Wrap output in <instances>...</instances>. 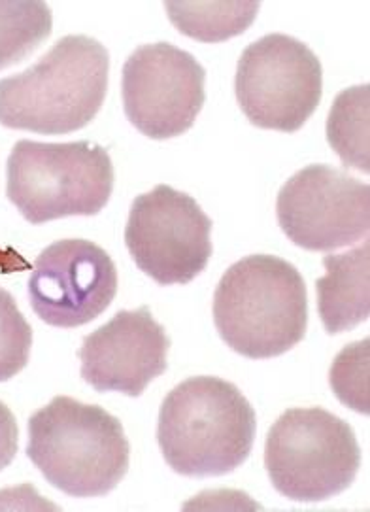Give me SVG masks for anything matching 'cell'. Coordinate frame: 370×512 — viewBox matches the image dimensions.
Segmentation results:
<instances>
[{"instance_id":"cell-1","label":"cell","mask_w":370,"mask_h":512,"mask_svg":"<svg viewBox=\"0 0 370 512\" xmlns=\"http://www.w3.org/2000/svg\"><path fill=\"white\" fill-rule=\"evenodd\" d=\"M255 429V410L235 384L193 376L165 397L157 443L178 475L223 477L248 460Z\"/></svg>"},{"instance_id":"cell-2","label":"cell","mask_w":370,"mask_h":512,"mask_svg":"<svg viewBox=\"0 0 370 512\" xmlns=\"http://www.w3.org/2000/svg\"><path fill=\"white\" fill-rule=\"evenodd\" d=\"M110 55L99 40L68 35L36 65L0 80V125L38 135H68L101 112Z\"/></svg>"},{"instance_id":"cell-3","label":"cell","mask_w":370,"mask_h":512,"mask_svg":"<svg viewBox=\"0 0 370 512\" xmlns=\"http://www.w3.org/2000/svg\"><path fill=\"white\" fill-rule=\"evenodd\" d=\"M214 322L223 342L244 358L286 354L306 335L308 293L303 274L282 257L236 261L214 293Z\"/></svg>"},{"instance_id":"cell-4","label":"cell","mask_w":370,"mask_h":512,"mask_svg":"<svg viewBox=\"0 0 370 512\" xmlns=\"http://www.w3.org/2000/svg\"><path fill=\"white\" fill-rule=\"evenodd\" d=\"M131 446L116 416L57 395L29 420L27 456L53 488L72 497H102L129 469Z\"/></svg>"},{"instance_id":"cell-5","label":"cell","mask_w":370,"mask_h":512,"mask_svg":"<svg viewBox=\"0 0 370 512\" xmlns=\"http://www.w3.org/2000/svg\"><path fill=\"white\" fill-rule=\"evenodd\" d=\"M114 191L106 148L19 140L6 163V195L33 225L68 216H97Z\"/></svg>"},{"instance_id":"cell-6","label":"cell","mask_w":370,"mask_h":512,"mask_svg":"<svg viewBox=\"0 0 370 512\" xmlns=\"http://www.w3.org/2000/svg\"><path fill=\"white\" fill-rule=\"evenodd\" d=\"M265 467L287 499L325 501L354 484L361 448L350 424L329 410L289 409L270 427Z\"/></svg>"},{"instance_id":"cell-7","label":"cell","mask_w":370,"mask_h":512,"mask_svg":"<svg viewBox=\"0 0 370 512\" xmlns=\"http://www.w3.org/2000/svg\"><path fill=\"white\" fill-rule=\"evenodd\" d=\"M235 91L244 116L253 125L295 133L320 104L321 61L293 36H263L240 55Z\"/></svg>"},{"instance_id":"cell-8","label":"cell","mask_w":370,"mask_h":512,"mask_svg":"<svg viewBox=\"0 0 370 512\" xmlns=\"http://www.w3.org/2000/svg\"><path fill=\"white\" fill-rule=\"evenodd\" d=\"M212 220L184 191L157 186L138 195L125 227L136 267L161 286L189 284L212 257Z\"/></svg>"},{"instance_id":"cell-9","label":"cell","mask_w":370,"mask_h":512,"mask_svg":"<svg viewBox=\"0 0 370 512\" xmlns=\"http://www.w3.org/2000/svg\"><path fill=\"white\" fill-rule=\"evenodd\" d=\"M204 82L206 72L191 53L169 42L140 46L123 65L125 116L153 140L180 137L201 114Z\"/></svg>"},{"instance_id":"cell-10","label":"cell","mask_w":370,"mask_h":512,"mask_svg":"<svg viewBox=\"0 0 370 512\" xmlns=\"http://www.w3.org/2000/svg\"><path fill=\"white\" fill-rule=\"evenodd\" d=\"M276 216L287 239L304 250L350 246L369 237L370 186L329 165H310L280 189Z\"/></svg>"},{"instance_id":"cell-11","label":"cell","mask_w":370,"mask_h":512,"mask_svg":"<svg viewBox=\"0 0 370 512\" xmlns=\"http://www.w3.org/2000/svg\"><path fill=\"white\" fill-rule=\"evenodd\" d=\"M118 293V269L95 242H53L34 261L29 299L34 314L53 327L72 329L97 320Z\"/></svg>"},{"instance_id":"cell-12","label":"cell","mask_w":370,"mask_h":512,"mask_svg":"<svg viewBox=\"0 0 370 512\" xmlns=\"http://www.w3.org/2000/svg\"><path fill=\"white\" fill-rule=\"evenodd\" d=\"M169 348V335L150 308L121 310L82 342V378L97 392L138 397L167 371Z\"/></svg>"},{"instance_id":"cell-13","label":"cell","mask_w":370,"mask_h":512,"mask_svg":"<svg viewBox=\"0 0 370 512\" xmlns=\"http://www.w3.org/2000/svg\"><path fill=\"white\" fill-rule=\"evenodd\" d=\"M327 274L316 282L318 312L327 333L350 331L370 314V244L323 257Z\"/></svg>"},{"instance_id":"cell-14","label":"cell","mask_w":370,"mask_h":512,"mask_svg":"<svg viewBox=\"0 0 370 512\" xmlns=\"http://www.w3.org/2000/svg\"><path fill=\"white\" fill-rule=\"evenodd\" d=\"M370 86L344 89L329 112L327 140L350 169L370 172Z\"/></svg>"},{"instance_id":"cell-15","label":"cell","mask_w":370,"mask_h":512,"mask_svg":"<svg viewBox=\"0 0 370 512\" xmlns=\"http://www.w3.org/2000/svg\"><path fill=\"white\" fill-rule=\"evenodd\" d=\"M259 8V2H165L172 25L201 42H223L242 35Z\"/></svg>"},{"instance_id":"cell-16","label":"cell","mask_w":370,"mask_h":512,"mask_svg":"<svg viewBox=\"0 0 370 512\" xmlns=\"http://www.w3.org/2000/svg\"><path fill=\"white\" fill-rule=\"evenodd\" d=\"M53 16L46 2L0 0V70L21 63L51 35Z\"/></svg>"},{"instance_id":"cell-17","label":"cell","mask_w":370,"mask_h":512,"mask_svg":"<svg viewBox=\"0 0 370 512\" xmlns=\"http://www.w3.org/2000/svg\"><path fill=\"white\" fill-rule=\"evenodd\" d=\"M369 356V339L352 342L331 367V388L338 401L365 416L370 414Z\"/></svg>"},{"instance_id":"cell-18","label":"cell","mask_w":370,"mask_h":512,"mask_svg":"<svg viewBox=\"0 0 370 512\" xmlns=\"http://www.w3.org/2000/svg\"><path fill=\"white\" fill-rule=\"evenodd\" d=\"M33 329L12 293L0 288V382L21 373L31 356Z\"/></svg>"},{"instance_id":"cell-19","label":"cell","mask_w":370,"mask_h":512,"mask_svg":"<svg viewBox=\"0 0 370 512\" xmlns=\"http://www.w3.org/2000/svg\"><path fill=\"white\" fill-rule=\"evenodd\" d=\"M17 435L16 416L0 401V471L16 458Z\"/></svg>"}]
</instances>
